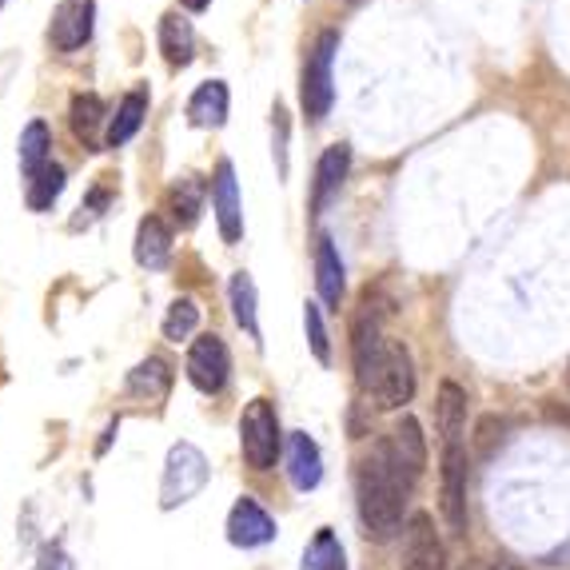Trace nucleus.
<instances>
[{
  "label": "nucleus",
  "mask_w": 570,
  "mask_h": 570,
  "mask_svg": "<svg viewBox=\"0 0 570 570\" xmlns=\"http://www.w3.org/2000/svg\"><path fill=\"white\" fill-rule=\"evenodd\" d=\"M180 4H184L188 12H204V9L212 4V0H180Z\"/></svg>",
  "instance_id": "nucleus-35"
},
{
  "label": "nucleus",
  "mask_w": 570,
  "mask_h": 570,
  "mask_svg": "<svg viewBox=\"0 0 570 570\" xmlns=\"http://www.w3.org/2000/svg\"><path fill=\"white\" fill-rule=\"evenodd\" d=\"M96 24V0H60L48 24V40L57 52H77L92 40Z\"/></svg>",
  "instance_id": "nucleus-8"
},
{
  "label": "nucleus",
  "mask_w": 570,
  "mask_h": 570,
  "mask_svg": "<svg viewBox=\"0 0 570 570\" xmlns=\"http://www.w3.org/2000/svg\"><path fill=\"white\" fill-rule=\"evenodd\" d=\"M304 570H347V551H343L340 534L332 527L315 531V539L304 551Z\"/></svg>",
  "instance_id": "nucleus-24"
},
{
  "label": "nucleus",
  "mask_w": 570,
  "mask_h": 570,
  "mask_svg": "<svg viewBox=\"0 0 570 570\" xmlns=\"http://www.w3.org/2000/svg\"><path fill=\"white\" fill-rule=\"evenodd\" d=\"M212 212H216L219 236L236 244L244 236V212H239V184H236V168L228 160L216 164V180H212Z\"/></svg>",
  "instance_id": "nucleus-11"
},
{
  "label": "nucleus",
  "mask_w": 570,
  "mask_h": 570,
  "mask_svg": "<svg viewBox=\"0 0 570 570\" xmlns=\"http://www.w3.org/2000/svg\"><path fill=\"white\" fill-rule=\"evenodd\" d=\"M276 160H279V171H287V156H284V140H287V112L284 105H276Z\"/></svg>",
  "instance_id": "nucleus-33"
},
{
  "label": "nucleus",
  "mask_w": 570,
  "mask_h": 570,
  "mask_svg": "<svg viewBox=\"0 0 570 570\" xmlns=\"http://www.w3.org/2000/svg\"><path fill=\"white\" fill-rule=\"evenodd\" d=\"M208 475L212 466L196 443H171L160 475V507L164 511H176V507L191 503L208 487Z\"/></svg>",
  "instance_id": "nucleus-2"
},
{
  "label": "nucleus",
  "mask_w": 570,
  "mask_h": 570,
  "mask_svg": "<svg viewBox=\"0 0 570 570\" xmlns=\"http://www.w3.org/2000/svg\"><path fill=\"white\" fill-rule=\"evenodd\" d=\"M48 153H52V132H48L45 120H32L24 132H20V171L29 176V180H37L40 171L48 168Z\"/></svg>",
  "instance_id": "nucleus-22"
},
{
  "label": "nucleus",
  "mask_w": 570,
  "mask_h": 570,
  "mask_svg": "<svg viewBox=\"0 0 570 570\" xmlns=\"http://www.w3.org/2000/svg\"><path fill=\"white\" fill-rule=\"evenodd\" d=\"M68 120H72V132L85 148L96 153V128L105 124V105H100V96L96 92H80L72 96V108H68Z\"/></svg>",
  "instance_id": "nucleus-23"
},
{
  "label": "nucleus",
  "mask_w": 570,
  "mask_h": 570,
  "mask_svg": "<svg viewBox=\"0 0 570 570\" xmlns=\"http://www.w3.org/2000/svg\"><path fill=\"white\" fill-rule=\"evenodd\" d=\"M279 448H284V435H279V415L272 407V400H252L239 415V451H244V463L252 471H267L276 466Z\"/></svg>",
  "instance_id": "nucleus-3"
},
{
  "label": "nucleus",
  "mask_w": 570,
  "mask_h": 570,
  "mask_svg": "<svg viewBox=\"0 0 570 570\" xmlns=\"http://www.w3.org/2000/svg\"><path fill=\"white\" fill-rule=\"evenodd\" d=\"M0 4H4V0H0Z\"/></svg>",
  "instance_id": "nucleus-38"
},
{
  "label": "nucleus",
  "mask_w": 570,
  "mask_h": 570,
  "mask_svg": "<svg viewBox=\"0 0 570 570\" xmlns=\"http://www.w3.org/2000/svg\"><path fill=\"white\" fill-rule=\"evenodd\" d=\"M188 120L196 128H219V124L228 120V85L224 80H208L191 92L188 100Z\"/></svg>",
  "instance_id": "nucleus-19"
},
{
  "label": "nucleus",
  "mask_w": 570,
  "mask_h": 570,
  "mask_svg": "<svg viewBox=\"0 0 570 570\" xmlns=\"http://www.w3.org/2000/svg\"><path fill=\"white\" fill-rule=\"evenodd\" d=\"M567 387H570V363H567Z\"/></svg>",
  "instance_id": "nucleus-37"
},
{
  "label": "nucleus",
  "mask_w": 570,
  "mask_h": 570,
  "mask_svg": "<svg viewBox=\"0 0 570 570\" xmlns=\"http://www.w3.org/2000/svg\"><path fill=\"white\" fill-rule=\"evenodd\" d=\"M168 208H171V216H176L180 228H191V224L200 219V208H204V184L196 180V176H184V180L171 188Z\"/></svg>",
  "instance_id": "nucleus-26"
},
{
  "label": "nucleus",
  "mask_w": 570,
  "mask_h": 570,
  "mask_svg": "<svg viewBox=\"0 0 570 570\" xmlns=\"http://www.w3.org/2000/svg\"><path fill=\"white\" fill-rule=\"evenodd\" d=\"M171 259V232L160 216H144L136 228V264L148 272H160Z\"/></svg>",
  "instance_id": "nucleus-14"
},
{
  "label": "nucleus",
  "mask_w": 570,
  "mask_h": 570,
  "mask_svg": "<svg viewBox=\"0 0 570 570\" xmlns=\"http://www.w3.org/2000/svg\"><path fill=\"white\" fill-rule=\"evenodd\" d=\"M503 431H507V423L499 415H487L483 423H479V435H475V448L483 451V455H491V448H494V439H503Z\"/></svg>",
  "instance_id": "nucleus-30"
},
{
  "label": "nucleus",
  "mask_w": 570,
  "mask_h": 570,
  "mask_svg": "<svg viewBox=\"0 0 570 570\" xmlns=\"http://www.w3.org/2000/svg\"><path fill=\"white\" fill-rule=\"evenodd\" d=\"M200 327V307H196V299H176V304L168 307V315H164V340H171V343H180V340H188L191 332Z\"/></svg>",
  "instance_id": "nucleus-27"
},
{
  "label": "nucleus",
  "mask_w": 570,
  "mask_h": 570,
  "mask_svg": "<svg viewBox=\"0 0 570 570\" xmlns=\"http://www.w3.org/2000/svg\"><path fill=\"white\" fill-rule=\"evenodd\" d=\"M335 52H340V32L327 29L320 32V40H315L312 57H307L304 65V88H299V96H304V112L312 124H320L327 112H332V100H335V88H332V65H335Z\"/></svg>",
  "instance_id": "nucleus-4"
},
{
  "label": "nucleus",
  "mask_w": 570,
  "mask_h": 570,
  "mask_svg": "<svg viewBox=\"0 0 570 570\" xmlns=\"http://www.w3.org/2000/svg\"><path fill=\"white\" fill-rule=\"evenodd\" d=\"M287 479H292L295 491H315V487L324 483V455H320V443H315L307 431H292L287 435Z\"/></svg>",
  "instance_id": "nucleus-12"
},
{
  "label": "nucleus",
  "mask_w": 570,
  "mask_h": 570,
  "mask_svg": "<svg viewBox=\"0 0 570 570\" xmlns=\"http://www.w3.org/2000/svg\"><path fill=\"white\" fill-rule=\"evenodd\" d=\"M108 200H112V196H108L105 188H92V196H88V204H80V216L72 219V228H85V224H92V219L100 216V208H105Z\"/></svg>",
  "instance_id": "nucleus-32"
},
{
  "label": "nucleus",
  "mask_w": 570,
  "mask_h": 570,
  "mask_svg": "<svg viewBox=\"0 0 570 570\" xmlns=\"http://www.w3.org/2000/svg\"><path fill=\"white\" fill-rule=\"evenodd\" d=\"M144 116H148V92H144V88H132V92H128L120 105H116L112 120H108V132H105L108 148H120V144L132 140V136L140 132Z\"/></svg>",
  "instance_id": "nucleus-18"
},
{
  "label": "nucleus",
  "mask_w": 570,
  "mask_h": 570,
  "mask_svg": "<svg viewBox=\"0 0 570 570\" xmlns=\"http://www.w3.org/2000/svg\"><path fill=\"white\" fill-rule=\"evenodd\" d=\"M347 164H352V148H347V144H332V148L320 156V164H315V184H312V212L315 216H320V212L340 196L343 180H347Z\"/></svg>",
  "instance_id": "nucleus-13"
},
{
  "label": "nucleus",
  "mask_w": 570,
  "mask_h": 570,
  "mask_svg": "<svg viewBox=\"0 0 570 570\" xmlns=\"http://www.w3.org/2000/svg\"><path fill=\"white\" fill-rule=\"evenodd\" d=\"M116 431H120V419H112V423H108V428H105V439H100V448H96V455H105V451H108V443H112V435H116Z\"/></svg>",
  "instance_id": "nucleus-34"
},
{
  "label": "nucleus",
  "mask_w": 570,
  "mask_h": 570,
  "mask_svg": "<svg viewBox=\"0 0 570 570\" xmlns=\"http://www.w3.org/2000/svg\"><path fill=\"white\" fill-rule=\"evenodd\" d=\"M439 514L448 531H466V451L459 443L443 448L439 459Z\"/></svg>",
  "instance_id": "nucleus-6"
},
{
  "label": "nucleus",
  "mask_w": 570,
  "mask_h": 570,
  "mask_svg": "<svg viewBox=\"0 0 570 570\" xmlns=\"http://www.w3.org/2000/svg\"><path fill=\"white\" fill-rule=\"evenodd\" d=\"M37 570H77V567H72V559H68V551L60 542H48L45 551H40Z\"/></svg>",
  "instance_id": "nucleus-31"
},
{
  "label": "nucleus",
  "mask_w": 570,
  "mask_h": 570,
  "mask_svg": "<svg viewBox=\"0 0 570 570\" xmlns=\"http://www.w3.org/2000/svg\"><path fill=\"white\" fill-rule=\"evenodd\" d=\"M463 570H483V567H475V562H466V567Z\"/></svg>",
  "instance_id": "nucleus-36"
},
{
  "label": "nucleus",
  "mask_w": 570,
  "mask_h": 570,
  "mask_svg": "<svg viewBox=\"0 0 570 570\" xmlns=\"http://www.w3.org/2000/svg\"><path fill=\"white\" fill-rule=\"evenodd\" d=\"M391 448H395V455H400L403 471H407L411 479L423 475V466H428V443H423L419 419H411V415L400 419V428H395V435H391Z\"/></svg>",
  "instance_id": "nucleus-21"
},
{
  "label": "nucleus",
  "mask_w": 570,
  "mask_h": 570,
  "mask_svg": "<svg viewBox=\"0 0 570 570\" xmlns=\"http://www.w3.org/2000/svg\"><path fill=\"white\" fill-rule=\"evenodd\" d=\"M415 479L403 471L400 455L391 448V439H380L367 455L360 459L355 471V494H360V519L367 539L387 542L403 531V503Z\"/></svg>",
  "instance_id": "nucleus-1"
},
{
  "label": "nucleus",
  "mask_w": 570,
  "mask_h": 570,
  "mask_svg": "<svg viewBox=\"0 0 570 570\" xmlns=\"http://www.w3.org/2000/svg\"><path fill=\"white\" fill-rule=\"evenodd\" d=\"M60 191H65V168H60V164H48L37 180L29 184V208L48 212L52 204H57Z\"/></svg>",
  "instance_id": "nucleus-28"
},
{
  "label": "nucleus",
  "mask_w": 570,
  "mask_h": 570,
  "mask_svg": "<svg viewBox=\"0 0 570 570\" xmlns=\"http://www.w3.org/2000/svg\"><path fill=\"white\" fill-rule=\"evenodd\" d=\"M304 327H307V343H312V355L320 363H332V340H327V327H324V312L315 304L304 307Z\"/></svg>",
  "instance_id": "nucleus-29"
},
{
  "label": "nucleus",
  "mask_w": 570,
  "mask_h": 570,
  "mask_svg": "<svg viewBox=\"0 0 570 570\" xmlns=\"http://www.w3.org/2000/svg\"><path fill=\"white\" fill-rule=\"evenodd\" d=\"M443 562L448 554L431 514H411V523L403 527V570H443Z\"/></svg>",
  "instance_id": "nucleus-10"
},
{
  "label": "nucleus",
  "mask_w": 570,
  "mask_h": 570,
  "mask_svg": "<svg viewBox=\"0 0 570 570\" xmlns=\"http://www.w3.org/2000/svg\"><path fill=\"white\" fill-rule=\"evenodd\" d=\"M128 395L132 400H148V403H164L171 391V367L164 360H156V355H148L144 363H136L132 371H128Z\"/></svg>",
  "instance_id": "nucleus-15"
},
{
  "label": "nucleus",
  "mask_w": 570,
  "mask_h": 570,
  "mask_svg": "<svg viewBox=\"0 0 570 570\" xmlns=\"http://www.w3.org/2000/svg\"><path fill=\"white\" fill-rule=\"evenodd\" d=\"M184 375H188L191 387L204 391V395H219V391L228 387V375H232L228 343L219 340V335H200V340L188 347Z\"/></svg>",
  "instance_id": "nucleus-5"
},
{
  "label": "nucleus",
  "mask_w": 570,
  "mask_h": 570,
  "mask_svg": "<svg viewBox=\"0 0 570 570\" xmlns=\"http://www.w3.org/2000/svg\"><path fill=\"white\" fill-rule=\"evenodd\" d=\"M463 423H466V391L459 387V383L443 380L435 395V428H439V439H443V448L459 443Z\"/></svg>",
  "instance_id": "nucleus-16"
},
{
  "label": "nucleus",
  "mask_w": 570,
  "mask_h": 570,
  "mask_svg": "<svg viewBox=\"0 0 570 570\" xmlns=\"http://www.w3.org/2000/svg\"><path fill=\"white\" fill-rule=\"evenodd\" d=\"M272 539H276V519L252 494H239L228 514V542L244 547V551H256V547H267Z\"/></svg>",
  "instance_id": "nucleus-9"
},
{
  "label": "nucleus",
  "mask_w": 570,
  "mask_h": 570,
  "mask_svg": "<svg viewBox=\"0 0 570 570\" xmlns=\"http://www.w3.org/2000/svg\"><path fill=\"white\" fill-rule=\"evenodd\" d=\"M228 299H232V315H236V324L244 327L252 340H259V320H256V284L247 272H236L228 284Z\"/></svg>",
  "instance_id": "nucleus-25"
},
{
  "label": "nucleus",
  "mask_w": 570,
  "mask_h": 570,
  "mask_svg": "<svg viewBox=\"0 0 570 570\" xmlns=\"http://www.w3.org/2000/svg\"><path fill=\"white\" fill-rule=\"evenodd\" d=\"M343 259L340 252H335L332 236H320L315 239V287H320V299L332 307H340L343 299Z\"/></svg>",
  "instance_id": "nucleus-17"
},
{
  "label": "nucleus",
  "mask_w": 570,
  "mask_h": 570,
  "mask_svg": "<svg viewBox=\"0 0 570 570\" xmlns=\"http://www.w3.org/2000/svg\"><path fill=\"white\" fill-rule=\"evenodd\" d=\"M160 52L171 68H188L191 65V52H196V32L191 24L180 17V12H168L160 20Z\"/></svg>",
  "instance_id": "nucleus-20"
},
{
  "label": "nucleus",
  "mask_w": 570,
  "mask_h": 570,
  "mask_svg": "<svg viewBox=\"0 0 570 570\" xmlns=\"http://www.w3.org/2000/svg\"><path fill=\"white\" fill-rule=\"evenodd\" d=\"M411 395H415V363H411V352L400 340H391L387 363H383L371 400H375L380 411H400L403 403H411Z\"/></svg>",
  "instance_id": "nucleus-7"
}]
</instances>
